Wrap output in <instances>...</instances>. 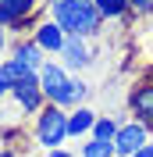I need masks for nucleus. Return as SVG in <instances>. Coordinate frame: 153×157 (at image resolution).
Returning a JSON list of instances; mask_svg holds the SVG:
<instances>
[{"label":"nucleus","mask_w":153,"mask_h":157,"mask_svg":"<svg viewBox=\"0 0 153 157\" xmlns=\"http://www.w3.org/2000/svg\"><path fill=\"white\" fill-rule=\"evenodd\" d=\"M47 18H54L68 36L96 39L103 32V18L93 0H47Z\"/></svg>","instance_id":"obj_1"},{"label":"nucleus","mask_w":153,"mask_h":157,"mask_svg":"<svg viewBox=\"0 0 153 157\" xmlns=\"http://www.w3.org/2000/svg\"><path fill=\"white\" fill-rule=\"evenodd\" d=\"M11 57L18 61V64H25L29 71H39V68H43V61H47V54L39 50V43H36V39H21V43H14Z\"/></svg>","instance_id":"obj_10"},{"label":"nucleus","mask_w":153,"mask_h":157,"mask_svg":"<svg viewBox=\"0 0 153 157\" xmlns=\"http://www.w3.org/2000/svg\"><path fill=\"white\" fill-rule=\"evenodd\" d=\"M128 11L139 14V18H150L153 14V0H128Z\"/></svg>","instance_id":"obj_16"},{"label":"nucleus","mask_w":153,"mask_h":157,"mask_svg":"<svg viewBox=\"0 0 153 157\" xmlns=\"http://www.w3.org/2000/svg\"><path fill=\"white\" fill-rule=\"evenodd\" d=\"M146 143H150V128L143 125V121H121L118 125V136H114V154L118 157H132L135 150H143Z\"/></svg>","instance_id":"obj_5"},{"label":"nucleus","mask_w":153,"mask_h":157,"mask_svg":"<svg viewBox=\"0 0 153 157\" xmlns=\"http://www.w3.org/2000/svg\"><path fill=\"white\" fill-rule=\"evenodd\" d=\"M47 157H75L71 150H64V147H57V150H47Z\"/></svg>","instance_id":"obj_18"},{"label":"nucleus","mask_w":153,"mask_h":157,"mask_svg":"<svg viewBox=\"0 0 153 157\" xmlns=\"http://www.w3.org/2000/svg\"><path fill=\"white\" fill-rule=\"evenodd\" d=\"M96 11H100V18L103 21H121L128 18V0H93Z\"/></svg>","instance_id":"obj_13"},{"label":"nucleus","mask_w":153,"mask_h":157,"mask_svg":"<svg viewBox=\"0 0 153 157\" xmlns=\"http://www.w3.org/2000/svg\"><path fill=\"white\" fill-rule=\"evenodd\" d=\"M96 118H100V114H96L89 104L71 107V111H68V139H86V136H93Z\"/></svg>","instance_id":"obj_9"},{"label":"nucleus","mask_w":153,"mask_h":157,"mask_svg":"<svg viewBox=\"0 0 153 157\" xmlns=\"http://www.w3.org/2000/svg\"><path fill=\"white\" fill-rule=\"evenodd\" d=\"M7 50V29H0V54Z\"/></svg>","instance_id":"obj_20"},{"label":"nucleus","mask_w":153,"mask_h":157,"mask_svg":"<svg viewBox=\"0 0 153 157\" xmlns=\"http://www.w3.org/2000/svg\"><path fill=\"white\" fill-rule=\"evenodd\" d=\"M32 39L39 43V50H43V54H54V57H57L61 47H64V39H68V32L61 29L54 18H39L36 29H32Z\"/></svg>","instance_id":"obj_8"},{"label":"nucleus","mask_w":153,"mask_h":157,"mask_svg":"<svg viewBox=\"0 0 153 157\" xmlns=\"http://www.w3.org/2000/svg\"><path fill=\"white\" fill-rule=\"evenodd\" d=\"M150 143H153V128H150Z\"/></svg>","instance_id":"obj_21"},{"label":"nucleus","mask_w":153,"mask_h":157,"mask_svg":"<svg viewBox=\"0 0 153 157\" xmlns=\"http://www.w3.org/2000/svg\"><path fill=\"white\" fill-rule=\"evenodd\" d=\"M89 93H93V89L86 86V78H75V75H71V82H68V89H64V97H61L57 107H64V111L82 107V104H89Z\"/></svg>","instance_id":"obj_11"},{"label":"nucleus","mask_w":153,"mask_h":157,"mask_svg":"<svg viewBox=\"0 0 153 157\" xmlns=\"http://www.w3.org/2000/svg\"><path fill=\"white\" fill-rule=\"evenodd\" d=\"M4 97H11V78L4 75V68H0V100Z\"/></svg>","instance_id":"obj_17"},{"label":"nucleus","mask_w":153,"mask_h":157,"mask_svg":"<svg viewBox=\"0 0 153 157\" xmlns=\"http://www.w3.org/2000/svg\"><path fill=\"white\" fill-rule=\"evenodd\" d=\"M118 125H121L118 118H110V114H100V118H96V125H93V136H96V139H110V143H114V136H118Z\"/></svg>","instance_id":"obj_14"},{"label":"nucleus","mask_w":153,"mask_h":157,"mask_svg":"<svg viewBox=\"0 0 153 157\" xmlns=\"http://www.w3.org/2000/svg\"><path fill=\"white\" fill-rule=\"evenodd\" d=\"M32 136L43 150H57L64 147L68 139V111L57 104H47V107L36 114V125H32Z\"/></svg>","instance_id":"obj_2"},{"label":"nucleus","mask_w":153,"mask_h":157,"mask_svg":"<svg viewBox=\"0 0 153 157\" xmlns=\"http://www.w3.org/2000/svg\"><path fill=\"white\" fill-rule=\"evenodd\" d=\"M39 75V86H43V97H47V104H61V97H64L68 82H71V71L61 64V61H43V68L36 71Z\"/></svg>","instance_id":"obj_4"},{"label":"nucleus","mask_w":153,"mask_h":157,"mask_svg":"<svg viewBox=\"0 0 153 157\" xmlns=\"http://www.w3.org/2000/svg\"><path fill=\"white\" fill-rule=\"evenodd\" d=\"M11 100L21 114H39L47 107V97H43V86H39V75H25L21 82L11 86Z\"/></svg>","instance_id":"obj_3"},{"label":"nucleus","mask_w":153,"mask_h":157,"mask_svg":"<svg viewBox=\"0 0 153 157\" xmlns=\"http://www.w3.org/2000/svg\"><path fill=\"white\" fill-rule=\"evenodd\" d=\"M0 68H4V75L11 78V86H14V82H21L25 75H36V71H29L25 64H18L14 57H4V61H0Z\"/></svg>","instance_id":"obj_15"},{"label":"nucleus","mask_w":153,"mask_h":157,"mask_svg":"<svg viewBox=\"0 0 153 157\" xmlns=\"http://www.w3.org/2000/svg\"><path fill=\"white\" fill-rule=\"evenodd\" d=\"M57 61L64 64L68 71H86L89 64H93V47H89V39L68 36L64 47H61V54H57Z\"/></svg>","instance_id":"obj_7"},{"label":"nucleus","mask_w":153,"mask_h":157,"mask_svg":"<svg viewBox=\"0 0 153 157\" xmlns=\"http://www.w3.org/2000/svg\"><path fill=\"white\" fill-rule=\"evenodd\" d=\"M128 114L135 121H143L146 128H153V78L135 82L132 93H128Z\"/></svg>","instance_id":"obj_6"},{"label":"nucleus","mask_w":153,"mask_h":157,"mask_svg":"<svg viewBox=\"0 0 153 157\" xmlns=\"http://www.w3.org/2000/svg\"><path fill=\"white\" fill-rule=\"evenodd\" d=\"M132 157H153V143H146V147H143V150H135V154H132Z\"/></svg>","instance_id":"obj_19"},{"label":"nucleus","mask_w":153,"mask_h":157,"mask_svg":"<svg viewBox=\"0 0 153 157\" xmlns=\"http://www.w3.org/2000/svg\"><path fill=\"white\" fill-rule=\"evenodd\" d=\"M75 157H118L114 154V143L110 139H96V136H86V143L78 147Z\"/></svg>","instance_id":"obj_12"}]
</instances>
